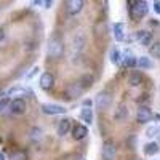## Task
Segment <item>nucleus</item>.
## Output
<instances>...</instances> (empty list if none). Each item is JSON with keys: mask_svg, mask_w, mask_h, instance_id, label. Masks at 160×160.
Segmentation results:
<instances>
[{"mask_svg": "<svg viewBox=\"0 0 160 160\" xmlns=\"http://www.w3.org/2000/svg\"><path fill=\"white\" fill-rule=\"evenodd\" d=\"M64 53V43L59 37H51L48 40V45H47V55L51 59H59Z\"/></svg>", "mask_w": 160, "mask_h": 160, "instance_id": "1", "label": "nucleus"}, {"mask_svg": "<svg viewBox=\"0 0 160 160\" xmlns=\"http://www.w3.org/2000/svg\"><path fill=\"white\" fill-rule=\"evenodd\" d=\"M87 135H88V128H87L85 125H80V123H78V125H75V127L72 128V138L77 139V141L87 138Z\"/></svg>", "mask_w": 160, "mask_h": 160, "instance_id": "14", "label": "nucleus"}, {"mask_svg": "<svg viewBox=\"0 0 160 160\" xmlns=\"http://www.w3.org/2000/svg\"><path fill=\"white\" fill-rule=\"evenodd\" d=\"M8 109L13 115H22V114H26V111H28V106H26L24 99H11Z\"/></svg>", "mask_w": 160, "mask_h": 160, "instance_id": "6", "label": "nucleus"}, {"mask_svg": "<svg viewBox=\"0 0 160 160\" xmlns=\"http://www.w3.org/2000/svg\"><path fill=\"white\" fill-rule=\"evenodd\" d=\"M43 138V131L40 130V128H32V131H31V139L32 141H40Z\"/></svg>", "mask_w": 160, "mask_h": 160, "instance_id": "25", "label": "nucleus"}, {"mask_svg": "<svg viewBox=\"0 0 160 160\" xmlns=\"http://www.w3.org/2000/svg\"><path fill=\"white\" fill-rule=\"evenodd\" d=\"M136 66L139 69H152L154 68V62L151 61V58H148V56H139L138 59H136Z\"/></svg>", "mask_w": 160, "mask_h": 160, "instance_id": "18", "label": "nucleus"}, {"mask_svg": "<svg viewBox=\"0 0 160 160\" xmlns=\"http://www.w3.org/2000/svg\"><path fill=\"white\" fill-rule=\"evenodd\" d=\"M80 117H82V120H83L85 123H91L93 122V109L91 108H83Z\"/></svg>", "mask_w": 160, "mask_h": 160, "instance_id": "22", "label": "nucleus"}, {"mask_svg": "<svg viewBox=\"0 0 160 160\" xmlns=\"http://www.w3.org/2000/svg\"><path fill=\"white\" fill-rule=\"evenodd\" d=\"M152 118H154V114L148 106H139L138 112H136V122L138 123H148Z\"/></svg>", "mask_w": 160, "mask_h": 160, "instance_id": "7", "label": "nucleus"}, {"mask_svg": "<svg viewBox=\"0 0 160 160\" xmlns=\"http://www.w3.org/2000/svg\"><path fill=\"white\" fill-rule=\"evenodd\" d=\"M136 59L138 58L133 55L130 50H127L123 53V61H125V66H128V68H135V66H136Z\"/></svg>", "mask_w": 160, "mask_h": 160, "instance_id": "20", "label": "nucleus"}, {"mask_svg": "<svg viewBox=\"0 0 160 160\" xmlns=\"http://www.w3.org/2000/svg\"><path fill=\"white\" fill-rule=\"evenodd\" d=\"M42 5H45V8H50V7L53 5V2H50V0H48V2H43Z\"/></svg>", "mask_w": 160, "mask_h": 160, "instance_id": "34", "label": "nucleus"}, {"mask_svg": "<svg viewBox=\"0 0 160 160\" xmlns=\"http://www.w3.org/2000/svg\"><path fill=\"white\" fill-rule=\"evenodd\" d=\"M158 152H160V146H158L157 141H151V142H148L144 146V154L146 155L152 157V155H157Z\"/></svg>", "mask_w": 160, "mask_h": 160, "instance_id": "15", "label": "nucleus"}, {"mask_svg": "<svg viewBox=\"0 0 160 160\" xmlns=\"http://www.w3.org/2000/svg\"><path fill=\"white\" fill-rule=\"evenodd\" d=\"M155 136H157V138H158V139H160V128H158V130H157V133H155Z\"/></svg>", "mask_w": 160, "mask_h": 160, "instance_id": "35", "label": "nucleus"}, {"mask_svg": "<svg viewBox=\"0 0 160 160\" xmlns=\"http://www.w3.org/2000/svg\"><path fill=\"white\" fill-rule=\"evenodd\" d=\"M71 127H72V120L71 118H62V120H59V123H58V128H56V131H58V135L59 136H66L68 133L71 131Z\"/></svg>", "mask_w": 160, "mask_h": 160, "instance_id": "12", "label": "nucleus"}, {"mask_svg": "<svg viewBox=\"0 0 160 160\" xmlns=\"http://www.w3.org/2000/svg\"><path fill=\"white\" fill-rule=\"evenodd\" d=\"M83 88L82 85H80L78 82H74V83H69L68 88H66V96H68L69 99H77L83 95Z\"/></svg>", "mask_w": 160, "mask_h": 160, "instance_id": "8", "label": "nucleus"}, {"mask_svg": "<svg viewBox=\"0 0 160 160\" xmlns=\"http://www.w3.org/2000/svg\"><path fill=\"white\" fill-rule=\"evenodd\" d=\"M3 38H5V31H3V29H0V43L3 42Z\"/></svg>", "mask_w": 160, "mask_h": 160, "instance_id": "33", "label": "nucleus"}, {"mask_svg": "<svg viewBox=\"0 0 160 160\" xmlns=\"http://www.w3.org/2000/svg\"><path fill=\"white\" fill-rule=\"evenodd\" d=\"M8 96H15V99H22V96H26V90L24 88H13L8 91Z\"/></svg>", "mask_w": 160, "mask_h": 160, "instance_id": "23", "label": "nucleus"}, {"mask_svg": "<svg viewBox=\"0 0 160 160\" xmlns=\"http://www.w3.org/2000/svg\"><path fill=\"white\" fill-rule=\"evenodd\" d=\"M91 104H93V102H91L90 99H85V101H83V108H91Z\"/></svg>", "mask_w": 160, "mask_h": 160, "instance_id": "32", "label": "nucleus"}, {"mask_svg": "<svg viewBox=\"0 0 160 160\" xmlns=\"http://www.w3.org/2000/svg\"><path fill=\"white\" fill-rule=\"evenodd\" d=\"M115 120H118V122H123V120L128 118V109H127V106L125 104H120L117 111H115V115H114Z\"/></svg>", "mask_w": 160, "mask_h": 160, "instance_id": "16", "label": "nucleus"}, {"mask_svg": "<svg viewBox=\"0 0 160 160\" xmlns=\"http://www.w3.org/2000/svg\"><path fill=\"white\" fill-rule=\"evenodd\" d=\"M101 24H102V21H99V22L95 26V34H96V37H101V34L104 35V32H106V28L101 29Z\"/></svg>", "mask_w": 160, "mask_h": 160, "instance_id": "28", "label": "nucleus"}, {"mask_svg": "<svg viewBox=\"0 0 160 160\" xmlns=\"http://www.w3.org/2000/svg\"><path fill=\"white\" fill-rule=\"evenodd\" d=\"M130 5H131L130 7V15L135 21H139L141 18H144L149 11V3L144 2V0H141V2H133L131 0Z\"/></svg>", "mask_w": 160, "mask_h": 160, "instance_id": "2", "label": "nucleus"}, {"mask_svg": "<svg viewBox=\"0 0 160 160\" xmlns=\"http://www.w3.org/2000/svg\"><path fill=\"white\" fill-rule=\"evenodd\" d=\"M114 37L117 42H122L123 37H125V24L123 22H117L114 26Z\"/></svg>", "mask_w": 160, "mask_h": 160, "instance_id": "17", "label": "nucleus"}, {"mask_svg": "<svg viewBox=\"0 0 160 160\" xmlns=\"http://www.w3.org/2000/svg\"><path fill=\"white\" fill-rule=\"evenodd\" d=\"M149 51L154 58H160V43L155 42L154 45H149Z\"/></svg>", "mask_w": 160, "mask_h": 160, "instance_id": "26", "label": "nucleus"}, {"mask_svg": "<svg viewBox=\"0 0 160 160\" xmlns=\"http://www.w3.org/2000/svg\"><path fill=\"white\" fill-rule=\"evenodd\" d=\"M95 102H96V108L98 109L106 111V109H109L111 104H112V95H111L109 91H99L96 99H95Z\"/></svg>", "mask_w": 160, "mask_h": 160, "instance_id": "4", "label": "nucleus"}, {"mask_svg": "<svg viewBox=\"0 0 160 160\" xmlns=\"http://www.w3.org/2000/svg\"><path fill=\"white\" fill-rule=\"evenodd\" d=\"M157 130H158V127H149L148 130H146V136H149V138L155 136V133H157Z\"/></svg>", "mask_w": 160, "mask_h": 160, "instance_id": "29", "label": "nucleus"}, {"mask_svg": "<svg viewBox=\"0 0 160 160\" xmlns=\"http://www.w3.org/2000/svg\"><path fill=\"white\" fill-rule=\"evenodd\" d=\"M117 155V148H115V142L108 139L104 141L102 144V160H115Z\"/></svg>", "mask_w": 160, "mask_h": 160, "instance_id": "5", "label": "nucleus"}, {"mask_svg": "<svg viewBox=\"0 0 160 160\" xmlns=\"http://www.w3.org/2000/svg\"><path fill=\"white\" fill-rule=\"evenodd\" d=\"M120 59H122L120 50H118V48H112V50H111V62H112V64H118Z\"/></svg>", "mask_w": 160, "mask_h": 160, "instance_id": "24", "label": "nucleus"}, {"mask_svg": "<svg viewBox=\"0 0 160 160\" xmlns=\"http://www.w3.org/2000/svg\"><path fill=\"white\" fill-rule=\"evenodd\" d=\"M135 160H139V158H135Z\"/></svg>", "mask_w": 160, "mask_h": 160, "instance_id": "38", "label": "nucleus"}, {"mask_svg": "<svg viewBox=\"0 0 160 160\" xmlns=\"http://www.w3.org/2000/svg\"><path fill=\"white\" fill-rule=\"evenodd\" d=\"M154 10H155V11L158 13V15H160V2H155V3H154Z\"/></svg>", "mask_w": 160, "mask_h": 160, "instance_id": "31", "label": "nucleus"}, {"mask_svg": "<svg viewBox=\"0 0 160 160\" xmlns=\"http://www.w3.org/2000/svg\"><path fill=\"white\" fill-rule=\"evenodd\" d=\"M69 158H75V155H69ZM69 158H68V157H66L64 160H69Z\"/></svg>", "mask_w": 160, "mask_h": 160, "instance_id": "36", "label": "nucleus"}, {"mask_svg": "<svg viewBox=\"0 0 160 160\" xmlns=\"http://www.w3.org/2000/svg\"><path fill=\"white\" fill-rule=\"evenodd\" d=\"M42 112L45 115H61V114H66V109L59 104L47 102V104H42Z\"/></svg>", "mask_w": 160, "mask_h": 160, "instance_id": "9", "label": "nucleus"}, {"mask_svg": "<svg viewBox=\"0 0 160 160\" xmlns=\"http://www.w3.org/2000/svg\"><path fill=\"white\" fill-rule=\"evenodd\" d=\"M83 5H85L83 0H69L68 2V13L72 15V16H75L83 10Z\"/></svg>", "mask_w": 160, "mask_h": 160, "instance_id": "11", "label": "nucleus"}, {"mask_svg": "<svg viewBox=\"0 0 160 160\" xmlns=\"http://www.w3.org/2000/svg\"><path fill=\"white\" fill-rule=\"evenodd\" d=\"M10 106V101L7 99V98H3V99H0V112H3L7 108Z\"/></svg>", "mask_w": 160, "mask_h": 160, "instance_id": "30", "label": "nucleus"}, {"mask_svg": "<svg viewBox=\"0 0 160 160\" xmlns=\"http://www.w3.org/2000/svg\"><path fill=\"white\" fill-rule=\"evenodd\" d=\"M0 160H5V155L3 154H0Z\"/></svg>", "mask_w": 160, "mask_h": 160, "instance_id": "37", "label": "nucleus"}, {"mask_svg": "<svg viewBox=\"0 0 160 160\" xmlns=\"http://www.w3.org/2000/svg\"><path fill=\"white\" fill-rule=\"evenodd\" d=\"M78 83L82 85V88H83V90H87V88L93 87V83H95V77H93L91 74H85L82 78L78 80Z\"/></svg>", "mask_w": 160, "mask_h": 160, "instance_id": "19", "label": "nucleus"}, {"mask_svg": "<svg viewBox=\"0 0 160 160\" xmlns=\"http://www.w3.org/2000/svg\"><path fill=\"white\" fill-rule=\"evenodd\" d=\"M135 35H136V40L141 45H144V47L152 45V35H151V32H148V31H138Z\"/></svg>", "mask_w": 160, "mask_h": 160, "instance_id": "13", "label": "nucleus"}, {"mask_svg": "<svg viewBox=\"0 0 160 160\" xmlns=\"http://www.w3.org/2000/svg\"><path fill=\"white\" fill-rule=\"evenodd\" d=\"M141 82H142V75H141L139 72H133V74L128 77V83H130L131 87H139Z\"/></svg>", "mask_w": 160, "mask_h": 160, "instance_id": "21", "label": "nucleus"}, {"mask_svg": "<svg viewBox=\"0 0 160 160\" xmlns=\"http://www.w3.org/2000/svg\"><path fill=\"white\" fill-rule=\"evenodd\" d=\"M26 158H28V155H26L22 151L13 152V155H11V160H26Z\"/></svg>", "mask_w": 160, "mask_h": 160, "instance_id": "27", "label": "nucleus"}, {"mask_svg": "<svg viewBox=\"0 0 160 160\" xmlns=\"http://www.w3.org/2000/svg\"><path fill=\"white\" fill-rule=\"evenodd\" d=\"M158 88H160V87H158Z\"/></svg>", "mask_w": 160, "mask_h": 160, "instance_id": "39", "label": "nucleus"}, {"mask_svg": "<svg viewBox=\"0 0 160 160\" xmlns=\"http://www.w3.org/2000/svg\"><path fill=\"white\" fill-rule=\"evenodd\" d=\"M38 83H40V88L45 90V91L51 90L53 87H55V75L50 74V72H43L42 77H40V82Z\"/></svg>", "mask_w": 160, "mask_h": 160, "instance_id": "10", "label": "nucleus"}, {"mask_svg": "<svg viewBox=\"0 0 160 160\" xmlns=\"http://www.w3.org/2000/svg\"><path fill=\"white\" fill-rule=\"evenodd\" d=\"M85 45H87V35H85V32H77L74 35V38H72V43H71L72 55L74 56L75 55H80V53L83 51Z\"/></svg>", "mask_w": 160, "mask_h": 160, "instance_id": "3", "label": "nucleus"}]
</instances>
